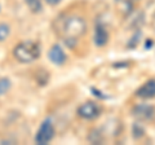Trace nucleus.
I'll return each instance as SVG.
<instances>
[{"label":"nucleus","instance_id":"4","mask_svg":"<svg viewBox=\"0 0 155 145\" xmlns=\"http://www.w3.org/2000/svg\"><path fill=\"white\" fill-rule=\"evenodd\" d=\"M101 113V108L96 103L93 101H88V103H84L83 105L79 106V109H78V114H79V117H81L83 119H94L100 115Z\"/></svg>","mask_w":155,"mask_h":145},{"label":"nucleus","instance_id":"9","mask_svg":"<svg viewBox=\"0 0 155 145\" xmlns=\"http://www.w3.org/2000/svg\"><path fill=\"white\" fill-rule=\"evenodd\" d=\"M25 2H26L28 9H30L31 12H34V13L41 12L43 5H41V2H40V0H25Z\"/></svg>","mask_w":155,"mask_h":145},{"label":"nucleus","instance_id":"6","mask_svg":"<svg viewBox=\"0 0 155 145\" xmlns=\"http://www.w3.org/2000/svg\"><path fill=\"white\" fill-rule=\"evenodd\" d=\"M66 53L64 51V48L58 44H54L51 51H49V60L53 62L54 65H64L66 62Z\"/></svg>","mask_w":155,"mask_h":145},{"label":"nucleus","instance_id":"10","mask_svg":"<svg viewBox=\"0 0 155 145\" xmlns=\"http://www.w3.org/2000/svg\"><path fill=\"white\" fill-rule=\"evenodd\" d=\"M11 89V80L8 78H2L0 79V96L7 93Z\"/></svg>","mask_w":155,"mask_h":145},{"label":"nucleus","instance_id":"11","mask_svg":"<svg viewBox=\"0 0 155 145\" xmlns=\"http://www.w3.org/2000/svg\"><path fill=\"white\" fill-rule=\"evenodd\" d=\"M9 32H11V30H9V26L5 25V23H0V42H4L8 38Z\"/></svg>","mask_w":155,"mask_h":145},{"label":"nucleus","instance_id":"1","mask_svg":"<svg viewBox=\"0 0 155 145\" xmlns=\"http://www.w3.org/2000/svg\"><path fill=\"white\" fill-rule=\"evenodd\" d=\"M58 29H60L58 34L64 38L66 44L72 46L85 34L87 23L81 17L67 16V17H65V20L61 21Z\"/></svg>","mask_w":155,"mask_h":145},{"label":"nucleus","instance_id":"3","mask_svg":"<svg viewBox=\"0 0 155 145\" xmlns=\"http://www.w3.org/2000/svg\"><path fill=\"white\" fill-rule=\"evenodd\" d=\"M54 136V127H53V123L49 119H45L44 122L40 124L36 136H35V143L39 145H44L48 144Z\"/></svg>","mask_w":155,"mask_h":145},{"label":"nucleus","instance_id":"7","mask_svg":"<svg viewBox=\"0 0 155 145\" xmlns=\"http://www.w3.org/2000/svg\"><path fill=\"white\" fill-rule=\"evenodd\" d=\"M136 95L141 99H153V97H155V79H150L145 84H142L137 89Z\"/></svg>","mask_w":155,"mask_h":145},{"label":"nucleus","instance_id":"2","mask_svg":"<svg viewBox=\"0 0 155 145\" xmlns=\"http://www.w3.org/2000/svg\"><path fill=\"white\" fill-rule=\"evenodd\" d=\"M13 55L17 61L22 62V64H28V62L35 61L40 56V46L32 40L22 42L18 46H16Z\"/></svg>","mask_w":155,"mask_h":145},{"label":"nucleus","instance_id":"12","mask_svg":"<svg viewBox=\"0 0 155 145\" xmlns=\"http://www.w3.org/2000/svg\"><path fill=\"white\" fill-rule=\"evenodd\" d=\"M47 4H49V5H57V4L61 3V0H45Z\"/></svg>","mask_w":155,"mask_h":145},{"label":"nucleus","instance_id":"8","mask_svg":"<svg viewBox=\"0 0 155 145\" xmlns=\"http://www.w3.org/2000/svg\"><path fill=\"white\" fill-rule=\"evenodd\" d=\"M109 40V34L107 30L104 25H97L96 26V31H94V43L98 47H104Z\"/></svg>","mask_w":155,"mask_h":145},{"label":"nucleus","instance_id":"5","mask_svg":"<svg viewBox=\"0 0 155 145\" xmlns=\"http://www.w3.org/2000/svg\"><path fill=\"white\" fill-rule=\"evenodd\" d=\"M133 115L140 120H149L155 115V109L150 105H137L133 109Z\"/></svg>","mask_w":155,"mask_h":145}]
</instances>
